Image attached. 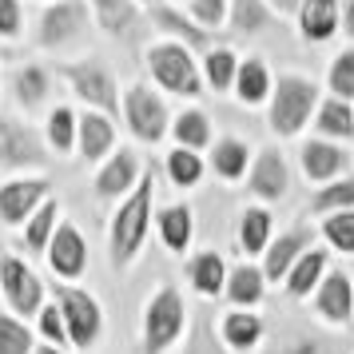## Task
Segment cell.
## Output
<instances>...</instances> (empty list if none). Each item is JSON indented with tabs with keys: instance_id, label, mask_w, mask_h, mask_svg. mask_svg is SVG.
I'll return each mask as SVG.
<instances>
[{
	"instance_id": "obj_36",
	"label": "cell",
	"mask_w": 354,
	"mask_h": 354,
	"mask_svg": "<svg viewBox=\"0 0 354 354\" xmlns=\"http://www.w3.org/2000/svg\"><path fill=\"white\" fill-rule=\"evenodd\" d=\"M151 20L160 24L163 32L183 36L192 48H203V44H207V32H203V28H192V20H183L179 12H171V8H156V12H151Z\"/></svg>"
},
{
	"instance_id": "obj_46",
	"label": "cell",
	"mask_w": 354,
	"mask_h": 354,
	"mask_svg": "<svg viewBox=\"0 0 354 354\" xmlns=\"http://www.w3.org/2000/svg\"><path fill=\"white\" fill-rule=\"evenodd\" d=\"M342 24H346V32L354 36V0H346V8H342Z\"/></svg>"
},
{
	"instance_id": "obj_35",
	"label": "cell",
	"mask_w": 354,
	"mask_h": 354,
	"mask_svg": "<svg viewBox=\"0 0 354 354\" xmlns=\"http://www.w3.org/2000/svg\"><path fill=\"white\" fill-rule=\"evenodd\" d=\"M235 76H239V60L231 56L227 48H215L207 56V84L215 92H227V88H235Z\"/></svg>"
},
{
	"instance_id": "obj_12",
	"label": "cell",
	"mask_w": 354,
	"mask_h": 354,
	"mask_svg": "<svg viewBox=\"0 0 354 354\" xmlns=\"http://www.w3.org/2000/svg\"><path fill=\"white\" fill-rule=\"evenodd\" d=\"M290 187V171H287V160L279 156V147H263L255 160V171H251V192L259 199H283Z\"/></svg>"
},
{
	"instance_id": "obj_11",
	"label": "cell",
	"mask_w": 354,
	"mask_h": 354,
	"mask_svg": "<svg viewBox=\"0 0 354 354\" xmlns=\"http://www.w3.org/2000/svg\"><path fill=\"white\" fill-rule=\"evenodd\" d=\"M84 4L80 0H60L56 8H48L44 12V20H40V44H48V48H56V44H68V40H76V36L84 32Z\"/></svg>"
},
{
	"instance_id": "obj_41",
	"label": "cell",
	"mask_w": 354,
	"mask_h": 354,
	"mask_svg": "<svg viewBox=\"0 0 354 354\" xmlns=\"http://www.w3.org/2000/svg\"><path fill=\"white\" fill-rule=\"evenodd\" d=\"M76 128H80V120L68 112V108H56L48 120V140L56 144V151H68L72 147V136H76Z\"/></svg>"
},
{
	"instance_id": "obj_8",
	"label": "cell",
	"mask_w": 354,
	"mask_h": 354,
	"mask_svg": "<svg viewBox=\"0 0 354 354\" xmlns=\"http://www.w3.org/2000/svg\"><path fill=\"white\" fill-rule=\"evenodd\" d=\"M64 76H68V84L76 88V96L88 100L92 108L115 112V84H112V76H108V68H100V64L88 60V64H68Z\"/></svg>"
},
{
	"instance_id": "obj_17",
	"label": "cell",
	"mask_w": 354,
	"mask_h": 354,
	"mask_svg": "<svg viewBox=\"0 0 354 354\" xmlns=\"http://www.w3.org/2000/svg\"><path fill=\"white\" fill-rule=\"evenodd\" d=\"M303 247H306V231H287L283 239H274L271 251H267V263H263V274L267 279H287L290 267L306 255Z\"/></svg>"
},
{
	"instance_id": "obj_19",
	"label": "cell",
	"mask_w": 354,
	"mask_h": 354,
	"mask_svg": "<svg viewBox=\"0 0 354 354\" xmlns=\"http://www.w3.org/2000/svg\"><path fill=\"white\" fill-rule=\"evenodd\" d=\"M271 72L263 60H243L239 64V76H235V96L251 108V104H263V100L271 96Z\"/></svg>"
},
{
	"instance_id": "obj_21",
	"label": "cell",
	"mask_w": 354,
	"mask_h": 354,
	"mask_svg": "<svg viewBox=\"0 0 354 354\" xmlns=\"http://www.w3.org/2000/svg\"><path fill=\"white\" fill-rule=\"evenodd\" d=\"M136 183V156L131 151H120L104 171H100V179H96V192L104 195V199H115V195H124Z\"/></svg>"
},
{
	"instance_id": "obj_29",
	"label": "cell",
	"mask_w": 354,
	"mask_h": 354,
	"mask_svg": "<svg viewBox=\"0 0 354 354\" xmlns=\"http://www.w3.org/2000/svg\"><path fill=\"white\" fill-rule=\"evenodd\" d=\"M160 235L171 251H183L192 243V211L187 207H167L160 211Z\"/></svg>"
},
{
	"instance_id": "obj_47",
	"label": "cell",
	"mask_w": 354,
	"mask_h": 354,
	"mask_svg": "<svg viewBox=\"0 0 354 354\" xmlns=\"http://www.w3.org/2000/svg\"><path fill=\"white\" fill-rule=\"evenodd\" d=\"M274 8H279V12H295V8H303V0H271Z\"/></svg>"
},
{
	"instance_id": "obj_2",
	"label": "cell",
	"mask_w": 354,
	"mask_h": 354,
	"mask_svg": "<svg viewBox=\"0 0 354 354\" xmlns=\"http://www.w3.org/2000/svg\"><path fill=\"white\" fill-rule=\"evenodd\" d=\"M319 108V88L306 76H283L274 84L271 100V128L274 136H295L303 131V124L310 120V112Z\"/></svg>"
},
{
	"instance_id": "obj_33",
	"label": "cell",
	"mask_w": 354,
	"mask_h": 354,
	"mask_svg": "<svg viewBox=\"0 0 354 354\" xmlns=\"http://www.w3.org/2000/svg\"><path fill=\"white\" fill-rule=\"evenodd\" d=\"M167 176L176 179L179 187H195L199 179H203V160L187 151V147H176L171 156H167Z\"/></svg>"
},
{
	"instance_id": "obj_27",
	"label": "cell",
	"mask_w": 354,
	"mask_h": 354,
	"mask_svg": "<svg viewBox=\"0 0 354 354\" xmlns=\"http://www.w3.org/2000/svg\"><path fill=\"white\" fill-rule=\"evenodd\" d=\"M92 8H96L100 24L112 36L131 32V24H136V4L131 0H92Z\"/></svg>"
},
{
	"instance_id": "obj_28",
	"label": "cell",
	"mask_w": 354,
	"mask_h": 354,
	"mask_svg": "<svg viewBox=\"0 0 354 354\" xmlns=\"http://www.w3.org/2000/svg\"><path fill=\"white\" fill-rule=\"evenodd\" d=\"M231 4H235V8H231V28L239 36L263 32V28L271 24V12H267L263 0H231Z\"/></svg>"
},
{
	"instance_id": "obj_39",
	"label": "cell",
	"mask_w": 354,
	"mask_h": 354,
	"mask_svg": "<svg viewBox=\"0 0 354 354\" xmlns=\"http://www.w3.org/2000/svg\"><path fill=\"white\" fill-rule=\"evenodd\" d=\"M330 92L335 100H354V52H342L330 64Z\"/></svg>"
},
{
	"instance_id": "obj_9",
	"label": "cell",
	"mask_w": 354,
	"mask_h": 354,
	"mask_svg": "<svg viewBox=\"0 0 354 354\" xmlns=\"http://www.w3.org/2000/svg\"><path fill=\"white\" fill-rule=\"evenodd\" d=\"M0 283H4V299L12 303L17 315L40 310V279H36L20 259H4V263H0Z\"/></svg>"
},
{
	"instance_id": "obj_49",
	"label": "cell",
	"mask_w": 354,
	"mask_h": 354,
	"mask_svg": "<svg viewBox=\"0 0 354 354\" xmlns=\"http://www.w3.org/2000/svg\"><path fill=\"white\" fill-rule=\"evenodd\" d=\"M144 4H156V0H144Z\"/></svg>"
},
{
	"instance_id": "obj_16",
	"label": "cell",
	"mask_w": 354,
	"mask_h": 354,
	"mask_svg": "<svg viewBox=\"0 0 354 354\" xmlns=\"http://www.w3.org/2000/svg\"><path fill=\"white\" fill-rule=\"evenodd\" d=\"M299 17H303V36L310 44L330 40L338 32V0H303Z\"/></svg>"
},
{
	"instance_id": "obj_22",
	"label": "cell",
	"mask_w": 354,
	"mask_h": 354,
	"mask_svg": "<svg viewBox=\"0 0 354 354\" xmlns=\"http://www.w3.org/2000/svg\"><path fill=\"white\" fill-rule=\"evenodd\" d=\"M319 136H335V140H354V108L346 100H326L319 104Z\"/></svg>"
},
{
	"instance_id": "obj_1",
	"label": "cell",
	"mask_w": 354,
	"mask_h": 354,
	"mask_svg": "<svg viewBox=\"0 0 354 354\" xmlns=\"http://www.w3.org/2000/svg\"><path fill=\"white\" fill-rule=\"evenodd\" d=\"M151 176L140 179V187L128 195V203L115 211V223H112V263L115 267H128L140 243L147 235V219H151Z\"/></svg>"
},
{
	"instance_id": "obj_26",
	"label": "cell",
	"mask_w": 354,
	"mask_h": 354,
	"mask_svg": "<svg viewBox=\"0 0 354 354\" xmlns=\"http://www.w3.org/2000/svg\"><path fill=\"white\" fill-rule=\"evenodd\" d=\"M223 338H227V346H235V351H251L263 338V319L259 315H227Z\"/></svg>"
},
{
	"instance_id": "obj_7",
	"label": "cell",
	"mask_w": 354,
	"mask_h": 354,
	"mask_svg": "<svg viewBox=\"0 0 354 354\" xmlns=\"http://www.w3.org/2000/svg\"><path fill=\"white\" fill-rule=\"evenodd\" d=\"M48 160L40 140L32 136V128L0 120V167H40Z\"/></svg>"
},
{
	"instance_id": "obj_14",
	"label": "cell",
	"mask_w": 354,
	"mask_h": 354,
	"mask_svg": "<svg viewBox=\"0 0 354 354\" xmlns=\"http://www.w3.org/2000/svg\"><path fill=\"white\" fill-rule=\"evenodd\" d=\"M346 167H351V156H346L342 147L326 144V140H310V144H303V171H306V179L326 183V179L342 176Z\"/></svg>"
},
{
	"instance_id": "obj_23",
	"label": "cell",
	"mask_w": 354,
	"mask_h": 354,
	"mask_svg": "<svg viewBox=\"0 0 354 354\" xmlns=\"http://www.w3.org/2000/svg\"><path fill=\"white\" fill-rule=\"evenodd\" d=\"M263 279H267V274L255 271V267H235V271L227 274V299L239 303V306L263 303Z\"/></svg>"
},
{
	"instance_id": "obj_20",
	"label": "cell",
	"mask_w": 354,
	"mask_h": 354,
	"mask_svg": "<svg viewBox=\"0 0 354 354\" xmlns=\"http://www.w3.org/2000/svg\"><path fill=\"white\" fill-rule=\"evenodd\" d=\"M319 279H326V251H306L287 274V290L295 299H306L310 290L319 287Z\"/></svg>"
},
{
	"instance_id": "obj_24",
	"label": "cell",
	"mask_w": 354,
	"mask_h": 354,
	"mask_svg": "<svg viewBox=\"0 0 354 354\" xmlns=\"http://www.w3.org/2000/svg\"><path fill=\"white\" fill-rule=\"evenodd\" d=\"M267 239H271V211H263V207L243 211V223H239L243 251L259 255V251H267Z\"/></svg>"
},
{
	"instance_id": "obj_44",
	"label": "cell",
	"mask_w": 354,
	"mask_h": 354,
	"mask_svg": "<svg viewBox=\"0 0 354 354\" xmlns=\"http://www.w3.org/2000/svg\"><path fill=\"white\" fill-rule=\"evenodd\" d=\"M20 32V4L17 0H0V36Z\"/></svg>"
},
{
	"instance_id": "obj_13",
	"label": "cell",
	"mask_w": 354,
	"mask_h": 354,
	"mask_svg": "<svg viewBox=\"0 0 354 354\" xmlns=\"http://www.w3.org/2000/svg\"><path fill=\"white\" fill-rule=\"evenodd\" d=\"M84 263H88V247H84L80 231L72 223L56 227V235L48 243V267L56 274H64V279H76L84 271Z\"/></svg>"
},
{
	"instance_id": "obj_25",
	"label": "cell",
	"mask_w": 354,
	"mask_h": 354,
	"mask_svg": "<svg viewBox=\"0 0 354 354\" xmlns=\"http://www.w3.org/2000/svg\"><path fill=\"white\" fill-rule=\"evenodd\" d=\"M192 283L199 295H219L227 283V271H223V259L215 251H203V255L192 263Z\"/></svg>"
},
{
	"instance_id": "obj_42",
	"label": "cell",
	"mask_w": 354,
	"mask_h": 354,
	"mask_svg": "<svg viewBox=\"0 0 354 354\" xmlns=\"http://www.w3.org/2000/svg\"><path fill=\"white\" fill-rule=\"evenodd\" d=\"M40 330H44V338L48 342H64L68 335V326H64V315H60V306H48V310H40Z\"/></svg>"
},
{
	"instance_id": "obj_31",
	"label": "cell",
	"mask_w": 354,
	"mask_h": 354,
	"mask_svg": "<svg viewBox=\"0 0 354 354\" xmlns=\"http://www.w3.org/2000/svg\"><path fill=\"white\" fill-rule=\"evenodd\" d=\"M310 207L322 211V215L354 211V176H351V179H338V183H330V187H322V192L310 199Z\"/></svg>"
},
{
	"instance_id": "obj_48",
	"label": "cell",
	"mask_w": 354,
	"mask_h": 354,
	"mask_svg": "<svg viewBox=\"0 0 354 354\" xmlns=\"http://www.w3.org/2000/svg\"><path fill=\"white\" fill-rule=\"evenodd\" d=\"M36 354H60V351H56V346H40Z\"/></svg>"
},
{
	"instance_id": "obj_45",
	"label": "cell",
	"mask_w": 354,
	"mask_h": 354,
	"mask_svg": "<svg viewBox=\"0 0 354 354\" xmlns=\"http://www.w3.org/2000/svg\"><path fill=\"white\" fill-rule=\"evenodd\" d=\"M283 354H326V351H322L319 342H306V338H303V342H290Z\"/></svg>"
},
{
	"instance_id": "obj_4",
	"label": "cell",
	"mask_w": 354,
	"mask_h": 354,
	"mask_svg": "<svg viewBox=\"0 0 354 354\" xmlns=\"http://www.w3.org/2000/svg\"><path fill=\"white\" fill-rule=\"evenodd\" d=\"M183 330V299H179L176 287H163L151 303H147V319H144V338H147V351L160 354L167 351L171 342Z\"/></svg>"
},
{
	"instance_id": "obj_3",
	"label": "cell",
	"mask_w": 354,
	"mask_h": 354,
	"mask_svg": "<svg viewBox=\"0 0 354 354\" xmlns=\"http://www.w3.org/2000/svg\"><path fill=\"white\" fill-rule=\"evenodd\" d=\"M147 68H151V76L167 92H176V96H199V72H195L192 52L183 48V44H156V48L147 52Z\"/></svg>"
},
{
	"instance_id": "obj_30",
	"label": "cell",
	"mask_w": 354,
	"mask_h": 354,
	"mask_svg": "<svg viewBox=\"0 0 354 354\" xmlns=\"http://www.w3.org/2000/svg\"><path fill=\"white\" fill-rule=\"evenodd\" d=\"M215 171L223 179H239L243 171H247V163H251V156H247V144L243 140H219L215 144Z\"/></svg>"
},
{
	"instance_id": "obj_18",
	"label": "cell",
	"mask_w": 354,
	"mask_h": 354,
	"mask_svg": "<svg viewBox=\"0 0 354 354\" xmlns=\"http://www.w3.org/2000/svg\"><path fill=\"white\" fill-rule=\"evenodd\" d=\"M112 140H115V128H112L108 115H100V112L80 115V151H84L88 163H96L100 156L112 147Z\"/></svg>"
},
{
	"instance_id": "obj_10",
	"label": "cell",
	"mask_w": 354,
	"mask_h": 354,
	"mask_svg": "<svg viewBox=\"0 0 354 354\" xmlns=\"http://www.w3.org/2000/svg\"><path fill=\"white\" fill-rule=\"evenodd\" d=\"M315 306H319L322 319L335 322V326H342V322L354 319V283L346 279V271H326V279L319 283Z\"/></svg>"
},
{
	"instance_id": "obj_5",
	"label": "cell",
	"mask_w": 354,
	"mask_h": 354,
	"mask_svg": "<svg viewBox=\"0 0 354 354\" xmlns=\"http://www.w3.org/2000/svg\"><path fill=\"white\" fill-rule=\"evenodd\" d=\"M56 299H60V315H64L68 338H72L80 351H88V346L100 338V326H104L100 303L92 299V295L76 290V287H56Z\"/></svg>"
},
{
	"instance_id": "obj_37",
	"label": "cell",
	"mask_w": 354,
	"mask_h": 354,
	"mask_svg": "<svg viewBox=\"0 0 354 354\" xmlns=\"http://www.w3.org/2000/svg\"><path fill=\"white\" fill-rule=\"evenodd\" d=\"M56 215H60V203H56V199H48V203L32 215L28 235H24V243H28L32 251H44V247H48V235H52V227H56Z\"/></svg>"
},
{
	"instance_id": "obj_34",
	"label": "cell",
	"mask_w": 354,
	"mask_h": 354,
	"mask_svg": "<svg viewBox=\"0 0 354 354\" xmlns=\"http://www.w3.org/2000/svg\"><path fill=\"white\" fill-rule=\"evenodd\" d=\"M322 235L326 243L342 251V255H354V211H338V215H326L322 219Z\"/></svg>"
},
{
	"instance_id": "obj_38",
	"label": "cell",
	"mask_w": 354,
	"mask_h": 354,
	"mask_svg": "<svg viewBox=\"0 0 354 354\" xmlns=\"http://www.w3.org/2000/svg\"><path fill=\"white\" fill-rule=\"evenodd\" d=\"M0 354H32V335L28 326L8 315H0Z\"/></svg>"
},
{
	"instance_id": "obj_40",
	"label": "cell",
	"mask_w": 354,
	"mask_h": 354,
	"mask_svg": "<svg viewBox=\"0 0 354 354\" xmlns=\"http://www.w3.org/2000/svg\"><path fill=\"white\" fill-rule=\"evenodd\" d=\"M44 92H48V76H44L40 68H24V72H17V96H20V104L36 108V104L44 100Z\"/></svg>"
},
{
	"instance_id": "obj_32",
	"label": "cell",
	"mask_w": 354,
	"mask_h": 354,
	"mask_svg": "<svg viewBox=\"0 0 354 354\" xmlns=\"http://www.w3.org/2000/svg\"><path fill=\"white\" fill-rule=\"evenodd\" d=\"M171 131H176L179 147H187V151H195V147H203L211 140V124H207V115L203 112H183Z\"/></svg>"
},
{
	"instance_id": "obj_6",
	"label": "cell",
	"mask_w": 354,
	"mask_h": 354,
	"mask_svg": "<svg viewBox=\"0 0 354 354\" xmlns=\"http://www.w3.org/2000/svg\"><path fill=\"white\" fill-rule=\"evenodd\" d=\"M124 112H128L131 131H136L144 144H156V140H163V131H167V108H163V100L156 96V92H147L144 84L128 88Z\"/></svg>"
},
{
	"instance_id": "obj_15",
	"label": "cell",
	"mask_w": 354,
	"mask_h": 354,
	"mask_svg": "<svg viewBox=\"0 0 354 354\" xmlns=\"http://www.w3.org/2000/svg\"><path fill=\"white\" fill-rule=\"evenodd\" d=\"M44 192H48L44 179H20V183L0 187V219H4V223H20V219L44 199Z\"/></svg>"
},
{
	"instance_id": "obj_43",
	"label": "cell",
	"mask_w": 354,
	"mask_h": 354,
	"mask_svg": "<svg viewBox=\"0 0 354 354\" xmlns=\"http://www.w3.org/2000/svg\"><path fill=\"white\" fill-rule=\"evenodd\" d=\"M227 12V0H192V17L199 24H219Z\"/></svg>"
}]
</instances>
